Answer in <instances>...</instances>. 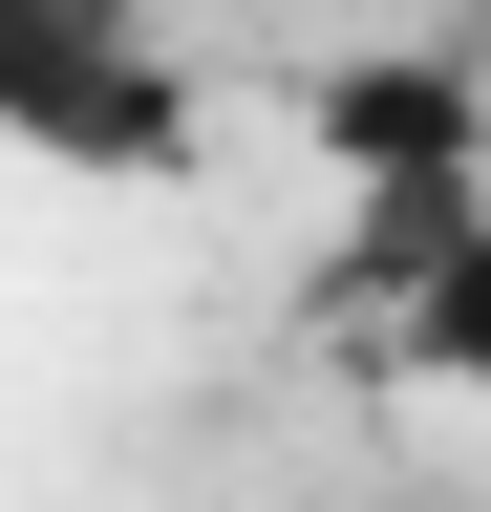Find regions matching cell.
Wrapping results in <instances>:
<instances>
[{
    "instance_id": "6da1fadb",
    "label": "cell",
    "mask_w": 491,
    "mask_h": 512,
    "mask_svg": "<svg viewBox=\"0 0 491 512\" xmlns=\"http://www.w3.org/2000/svg\"><path fill=\"white\" fill-rule=\"evenodd\" d=\"M0 128L43 171H193V64L150 0H0Z\"/></svg>"
},
{
    "instance_id": "3957f363",
    "label": "cell",
    "mask_w": 491,
    "mask_h": 512,
    "mask_svg": "<svg viewBox=\"0 0 491 512\" xmlns=\"http://www.w3.org/2000/svg\"><path fill=\"white\" fill-rule=\"evenodd\" d=\"M385 363H406V384H449V406H491V235H470L449 278H427V299L385 320Z\"/></svg>"
},
{
    "instance_id": "7a4b0ae2",
    "label": "cell",
    "mask_w": 491,
    "mask_h": 512,
    "mask_svg": "<svg viewBox=\"0 0 491 512\" xmlns=\"http://www.w3.org/2000/svg\"><path fill=\"white\" fill-rule=\"evenodd\" d=\"M299 150H321L342 192H470L491 171V86L449 43H342L321 86H299Z\"/></svg>"
}]
</instances>
